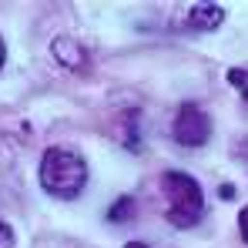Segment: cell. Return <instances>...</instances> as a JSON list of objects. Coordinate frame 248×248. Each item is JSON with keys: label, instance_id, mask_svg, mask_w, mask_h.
<instances>
[{"label": "cell", "instance_id": "8", "mask_svg": "<svg viewBox=\"0 0 248 248\" xmlns=\"http://www.w3.org/2000/svg\"><path fill=\"white\" fill-rule=\"evenodd\" d=\"M225 78H228V84H235V87H242V91H245V84H248V74L242 71V67H232V71H228Z\"/></svg>", "mask_w": 248, "mask_h": 248}, {"label": "cell", "instance_id": "10", "mask_svg": "<svg viewBox=\"0 0 248 248\" xmlns=\"http://www.w3.org/2000/svg\"><path fill=\"white\" fill-rule=\"evenodd\" d=\"M218 195L228 202V198H235V188H232V185H221V188H218Z\"/></svg>", "mask_w": 248, "mask_h": 248}, {"label": "cell", "instance_id": "7", "mask_svg": "<svg viewBox=\"0 0 248 248\" xmlns=\"http://www.w3.org/2000/svg\"><path fill=\"white\" fill-rule=\"evenodd\" d=\"M0 248H17V235L7 221H0Z\"/></svg>", "mask_w": 248, "mask_h": 248}, {"label": "cell", "instance_id": "2", "mask_svg": "<svg viewBox=\"0 0 248 248\" xmlns=\"http://www.w3.org/2000/svg\"><path fill=\"white\" fill-rule=\"evenodd\" d=\"M161 195H165V218L174 228H195L205 218V195L191 174L185 171L161 174Z\"/></svg>", "mask_w": 248, "mask_h": 248}, {"label": "cell", "instance_id": "13", "mask_svg": "<svg viewBox=\"0 0 248 248\" xmlns=\"http://www.w3.org/2000/svg\"><path fill=\"white\" fill-rule=\"evenodd\" d=\"M242 94H245V101H248V84H245V91H242Z\"/></svg>", "mask_w": 248, "mask_h": 248}, {"label": "cell", "instance_id": "1", "mask_svg": "<svg viewBox=\"0 0 248 248\" xmlns=\"http://www.w3.org/2000/svg\"><path fill=\"white\" fill-rule=\"evenodd\" d=\"M37 178L47 195H54L61 202H74V198H81L84 185H87V161L71 148H47Z\"/></svg>", "mask_w": 248, "mask_h": 248}, {"label": "cell", "instance_id": "9", "mask_svg": "<svg viewBox=\"0 0 248 248\" xmlns=\"http://www.w3.org/2000/svg\"><path fill=\"white\" fill-rule=\"evenodd\" d=\"M238 235H242V242L248 245V205L238 211Z\"/></svg>", "mask_w": 248, "mask_h": 248}, {"label": "cell", "instance_id": "5", "mask_svg": "<svg viewBox=\"0 0 248 248\" xmlns=\"http://www.w3.org/2000/svg\"><path fill=\"white\" fill-rule=\"evenodd\" d=\"M50 50H54V61H57L61 67H81L84 61H87L84 47L78 41H71V37H57Z\"/></svg>", "mask_w": 248, "mask_h": 248}, {"label": "cell", "instance_id": "4", "mask_svg": "<svg viewBox=\"0 0 248 248\" xmlns=\"http://www.w3.org/2000/svg\"><path fill=\"white\" fill-rule=\"evenodd\" d=\"M221 20H225V7L221 3H191V10H188V24L195 27V31H218L221 27Z\"/></svg>", "mask_w": 248, "mask_h": 248}, {"label": "cell", "instance_id": "12", "mask_svg": "<svg viewBox=\"0 0 248 248\" xmlns=\"http://www.w3.org/2000/svg\"><path fill=\"white\" fill-rule=\"evenodd\" d=\"M124 248H151V245H144V242H127Z\"/></svg>", "mask_w": 248, "mask_h": 248}, {"label": "cell", "instance_id": "11", "mask_svg": "<svg viewBox=\"0 0 248 248\" xmlns=\"http://www.w3.org/2000/svg\"><path fill=\"white\" fill-rule=\"evenodd\" d=\"M3 61H7V44H3V37H0V67H3Z\"/></svg>", "mask_w": 248, "mask_h": 248}, {"label": "cell", "instance_id": "6", "mask_svg": "<svg viewBox=\"0 0 248 248\" xmlns=\"http://www.w3.org/2000/svg\"><path fill=\"white\" fill-rule=\"evenodd\" d=\"M131 215H134V198H118L108 211V221L121 225V221H131Z\"/></svg>", "mask_w": 248, "mask_h": 248}, {"label": "cell", "instance_id": "3", "mask_svg": "<svg viewBox=\"0 0 248 248\" xmlns=\"http://www.w3.org/2000/svg\"><path fill=\"white\" fill-rule=\"evenodd\" d=\"M171 138L181 148H202V144H208V138H211V114L205 108L185 101L178 108L174 121H171Z\"/></svg>", "mask_w": 248, "mask_h": 248}]
</instances>
